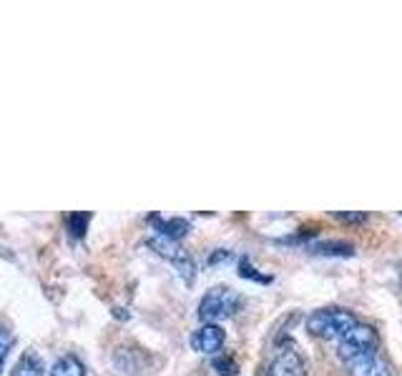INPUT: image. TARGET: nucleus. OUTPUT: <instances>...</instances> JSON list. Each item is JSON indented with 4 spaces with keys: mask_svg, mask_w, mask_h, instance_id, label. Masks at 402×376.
<instances>
[{
    "mask_svg": "<svg viewBox=\"0 0 402 376\" xmlns=\"http://www.w3.org/2000/svg\"><path fill=\"white\" fill-rule=\"evenodd\" d=\"M229 258H232V253H229L227 249H216L214 253H211L209 258H206V263H209V266H216V263H222V261H229Z\"/></svg>",
    "mask_w": 402,
    "mask_h": 376,
    "instance_id": "f3484780",
    "label": "nucleus"
},
{
    "mask_svg": "<svg viewBox=\"0 0 402 376\" xmlns=\"http://www.w3.org/2000/svg\"><path fill=\"white\" fill-rule=\"evenodd\" d=\"M43 374H46V366H43V358L36 351H25L11 371V376H43Z\"/></svg>",
    "mask_w": 402,
    "mask_h": 376,
    "instance_id": "9b49d317",
    "label": "nucleus"
},
{
    "mask_svg": "<svg viewBox=\"0 0 402 376\" xmlns=\"http://www.w3.org/2000/svg\"><path fill=\"white\" fill-rule=\"evenodd\" d=\"M13 344H15V336L8 331V328H0V371H3V366H6L8 356H11L13 351Z\"/></svg>",
    "mask_w": 402,
    "mask_h": 376,
    "instance_id": "2eb2a0df",
    "label": "nucleus"
},
{
    "mask_svg": "<svg viewBox=\"0 0 402 376\" xmlns=\"http://www.w3.org/2000/svg\"><path fill=\"white\" fill-rule=\"evenodd\" d=\"M267 376H307V361L297 347H284L272 358Z\"/></svg>",
    "mask_w": 402,
    "mask_h": 376,
    "instance_id": "20e7f679",
    "label": "nucleus"
},
{
    "mask_svg": "<svg viewBox=\"0 0 402 376\" xmlns=\"http://www.w3.org/2000/svg\"><path fill=\"white\" fill-rule=\"evenodd\" d=\"M224 328L216 326V323H204V326H199L192 336V347L196 349L199 354H216L224 349Z\"/></svg>",
    "mask_w": 402,
    "mask_h": 376,
    "instance_id": "39448f33",
    "label": "nucleus"
},
{
    "mask_svg": "<svg viewBox=\"0 0 402 376\" xmlns=\"http://www.w3.org/2000/svg\"><path fill=\"white\" fill-rule=\"evenodd\" d=\"M347 369L349 376H390V366L380 354H367V356L352 358Z\"/></svg>",
    "mask_w": 402,
    "mask_h": 376,
    "instance_id": "423d86ee",
    "label": "nucleus"
},
{
    "mask_svg": "<svg viewBox=\"0 0 402 376\" xmlns=\"http://www.w3.org/2000/svg\"><path fill=\"white\" fill-rule=\"evenodd\" d=\"M149 246L154 251H156L159 256H163V258H168L171 263H179L181 258L187 256V251L181 249L179 246V241H171V239H166V236H151L149 239Z\"/></svg>",
    "mask_w": 402,
    "mask_h": 376,
    "instance_id": "1a4fd4ad",
    "label": "nucleus"
},
{
    "mask_svg": "<svg viewBox=\"0 0 402 376\" xmlns=\"http://www.w3.org/2000/svg\"><path fill=\"white\" fill-rule=\"evenodd\" d=\"M241 293L232 286H214L199 301V319L204 323H214L219 319L234 316L241 309Z\"/></svg>",
    "mask_w": 402,
    "mask_h": 376,
    "instance_id": "f03ea898",
    "label": "nucleus"
},
{
    "mask_svg": "<svg viewBox=\"0 0 402 376\" xmlns=\"http://www.w3.org/2000/svg\"><path fill=\"white\" fill-rule=\"evenodd\" d=\"M354 326H357V316L349 309H340V306L317 309L307 316V331L317 339H342Z\"/></svg>",
    "mask_w": 402,
    "mask_h": 376,
    "instance_id": "f257e3e1",
    "label": "nucleus"
},
{
    "mask_svg": "<svg viewBox=\"0 0 402 376\" xmlns=\"http://www.w3.org/2000/svg\"><path fill=\"white\" fill-rule=\"evenodd\" d=\"M239 276H241V279L257 281V284H262V286H267V284H272V276L259 274V269H254L252 258H246V256L239 261Z\"/></svg>",
    "mask_w": 402,
    "mask_h": 376,
    "instance_id": "4468645a",
    "label": "nucleus"
},
{
    "mask_svg": "<svg viewBox=\"0 0 402 376\" xmlns=\"http://www.w3.org/2000/svg\"><path fill=\"white\" fill-rule=\"evenodd\" d=\"M307 251H312L317 256L347 258L354 256V244H349V241H317V244H307Z\"/></svg>",
    "mask_w": 402,
    "mask_h": 376,
    "instance_id": "6e6552de",
    "label": "nucleus"
},
{
    "mask_svg": "<svg viewBox=\"0 0 402 376\" xmlns=\"http://www.w3.org/2000/svg\"><path fill=\"white\" fill-rule=\"evenodd\" d=\"M88 221H91V214H68L66 216V226L71 231L73 239H83L86 231H88Z\"/></svg>",
    "mask_w": 402,
    "mask_h": 376,
    "instance_id": "f8f14e48",
    "label": "nucleus"
},
{
    "mask_svg": "<svg viewBox=\"0 0 402 376\" xmlns=\"http://www.w3.org/2000/svg\"><path fill=\"white\" fill-rule=\"evenodd\" d=\"M151 223L156 226L159 236H166L171 241L184 239L189 231H192V223L187 218H159V216H151Z\"/></svg>",
    "mask_w": 402,
    "mask_h": 376,
    "instance_id": "0eeeda50",
    "label": "nucleus"
},
{
    "mask_svg": "<svg viewBox=\"0 0 402 376\" xmlns=\"http://www.w3.org/2000/svg\"><path fill=\"white\" fill-rule=\"evenodd\" d=\"M211 366H214V371L219 376H239V364H236V358L229 356V354H219V356H214Z\"/></svg>",
    "mask_w": 402,
    "mask_h": 376,
    "instance_id": "ddd939ff",
    "label": "nucleus"
},
{
    "mask_svg": "<svg viewBox=\"0 0 402 376\" xmlns=\"http://www.w3.org/2000/svg\"><path fill=\"white\" fill-rule=\"evenodd\" d=\"M380 349V336L373 326H367V323H357L352 331L340 339V347H337V354L342 358L344 364H349L352 358H360V356H367V354H377Z\"/></svg>",
    "mask_w": 402,
    "mask_h": 376,
    "instance_id": "7ed1b4c3",
    "label": "nucleus"
},
{
    "mask_svg": "<svg viewBox=\"0 0 402 376\" xmlns=\"http://www.w3.org/2000/svg\"><path fill=\"white\" fill-rule=\"evenodd\" d=\"M51 376H86V366L76 354H63L51 366Z\"/></svg>",
    "mask_w": 402,
    "mask_h": 376,
    "instance_id": "9d476101",
    "label": "nucleus"
},
{
    "mask_svg": "<svg viewBox=\"0 0 402 376\" xmlns=\"http://www.w3.org/2000/svg\"><path fill=\"white\" fill-rule=\"evenodd\" d=\"M337 218L340 221H344V223H365L370 216L365 214V211H360V214H354V211H337Z\"/></svg>",
    "mask_w": 402,
    "mask_h": 376,
    "instance_id": "dca6fc26",
    "label": "nucleus"
}]
</instances>
